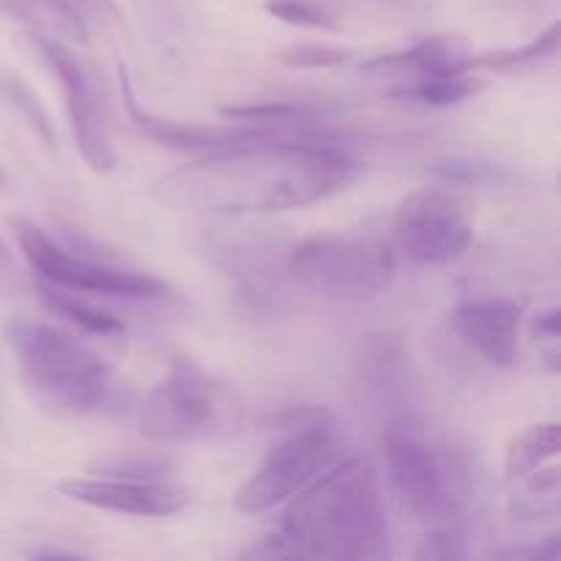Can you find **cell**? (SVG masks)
<instances>
[{
    "mask_svg": "<svg viewBox=\"0 0 561 561\" xmlns=\"http://www.w3.org/2000/svg\"><path fill=\"white\" fill-rule=\"evenodd\" d=\"M531 343H535L537 356H540V365L557 376L561 370V316L557 307L535 318V323H531Z\"/></svg>",
    "mask_w": 561,
    "mask_h": 561,
    "instance_id": "cell-26",
    "label": "cell"
},
{
    "mask_svg": "<svg viewBox=\"0 0 561 561\" xmlns=\"http://www.w3.org/2000/svg\"><path fill=\"white\" fill-rule=\"evenodd\" d=\"M559 38L561 25L553 22L537 38H531L524 47H510V49H491V53L469 55V69L471 71H496V75H507V71L526 69V66H537L542 60H551L559 53Z\"/></svg>",
    "mask_w": 561,
    "mask_h": 561,
    "instance_id": "cell-19",
    "label": "cell"
},
{
    "mask_svg": "<svg viewBox=\"0 0 561 561\" xmlns=\"http://www.w3.org/2000/svg\"><path fill=\"white\" fill-rule=\"evenodd\" d=\"M118 80H121V99H124L126 115H129L131 126L140 131L146 140L157 142V146L173 148V151H217V148L233 146V142L252 140V137L268 135L261 126H206V124H184V121L164 118V115L151 113L140 104L131 88L129 71L124 64H118Z\"/></svg>",
    "mask_w": 561,
    "mask_h": 561,
    "instance_id": "cell-13",
    "label": "cell"
},
{
    "mask_svg": "<svg viewBox=\"0 0 561 561\" xmlns=\"http://www.w3.org/2000/svg\"><path fill=\"white\" fill-rule=\"evenodd\" d=\"M27 44L38 58L44 60L55 80L60 82L66 96V115H69L71 137L77 142V151L82 153L88 168L93 173H110L115 168V153L110 146L107 126H104L102 102L93 88V80L88 77L85 66L64 47L60 38L44 36V33H31Z\"/></svg>",
    "mask_w": 561,
    "mask_h": 561,
    "instance_id": "cell-10",
    "label": "cell"
},
{
    "mask_svg": "<svg viewBox=\"0 0 561 561\" xmlns=\"http://www.w3.org/2000/svg\"><path fill=\"white\" fill-rule=\"evenodd\" d=\"M485 91V80L474 71H453V75H438L431 80L409 82V85L389 88L387 96L398 102L422 104V107H449L466 99H474L477 93Z\"/></svg>",
    "mask_w": 561,
    "mask_h": 561,
    "instance_id": "cell-18",
    "label": "cell"
},
{
    "mask_svg": "<svg viewBox=\"0 0 561 561\" xmlns=\"http://www.w3.org/2000/svg\"><path fill=\"white\" fill-rule=\"evenodd\" d=\"M354 370L370 392L383 400L405 398L409 392L411 359L405 340L394 332H373L359 340Z\"/></svg>",
    "mask_w": 561,
    "mask_h": 561,
    "instance_id": "cell-15",
    "label": "cell"
},
{
    "mask_svg": "<svg viewBox=\"0 0 561 561\" xmlns=\"http://www.w3.org/2000/svg\"><path fill=\"white\" fill-rule=\"evenodd\" d=\"M469 44L458 36H431L425 42L414 44L400 53L376 55L359 64L362 75L387 77L398 80V85L409 82L431 80L438 75H453V71H471L469 69Z\"/></svg>",
    "mask_w": 561,
    "mask_h": 561,
    "instance_id": "cell-14",
    "label": "cell"
},
{
    "mask_svg": "<svg viewBox=\"0 0 561 561\" xmlns=\"http://www.w3.org/2000/svg\"><path fill=\"white\" fill-rule=\"evenodd\" d=\"M27 394L55 416H85L110 394V367L96 351L47 323L16 318L5 329Z\"/></svg>",
    "mask_w": 561,
    "mask_h": 561,
    "instance_id": "cell-3",
    "label": "cell"
},
{
    "mask_svg": "<svg viewBox=\"0 0 561 561\" xmlns=\"http://www.w3.org/2000/svg\"><path fill=\"white\" fill-rule=\"evenodd\" d=\"M394 244L411 263L447 266L474 244V228L458 197L444 190H420L400 203Z\"/></svg>",
    "mask_w": 561,
    "mask_h": 561,
    "instance_id": "cell-9",
    "label": "cell"
},
{
    "mask_svg": "<svg viewBox=\"0 0 561 561\" xmlns=\"http://www.w3.org/2000/svg\"><path fill=\"white\" fill-rule=\"evenodd\" d=\"M420 559H460L463 557V540L460 529H433L422 540Z\"/></svg>",
    "mask_w": 561,
    "mask_h": 561,
    "instance_id": "cell-27",
    "label": "cell"
},
{
    "mask_svg": "<svg viewBox=\"0 0 561 561\" xmlns=\"http://www.w3.org/2000/svg\"><path fill=\"white\" fill-rule=\"evenodd\" d=\"M455 332L469 348H474L488 365L510 367L518 354L524 307L504 296L460 301L449 316Z\"/></svg>",
    "mask_w": 561,
    "mask_h": 561,
    "instance_id": "cell-12",
    "label": "cell"
},
{
    "mask_svg": "<svg viewBox=\"0 0 561 561\" xmlns=\"http://www.w3.org/2000/svg\"><path fill=\"white\" fill-rule=\"evenodd\" d=\"M559 551H561V542H559V535H551L548 540L542 542H535V546H515V548H504V551H499L496 557L499 559H510V561H524V559H559Z\"/></svg>",
    "mask_w": 561,
    "mask_h": 561,
    "instance_id": "cell-28",
    "label": "cell"
},
{
    "mask_svg": "<svg viewBox=\"0 0 561 561\" xmlns=\"http://www.w3.org/2000/svg\"><path fill=\"white\" fill-rule=\"evenodd\" d=\"M0 14L25 22L33 33L88 42L85 16L71 5V0H0Z\"/></svg>",
    "mask_w": 561,
    "mask_h": 561,
    "instance_id": "cell-16",
    "label": "cell"
},
{
    "mask_svg": "<svg viewBox=\"0 0 561 561\" xmlns=\"http://www.w3.org/2000/svg\"><path fill=\"white\" fill-rule=\"evenodd\" d=\"M274 58L294 69H332L343 66L354 58V53L345 47H332V44H290L274 53Z\"/></svg>",
    "mask_w": 561,
    "mask_h": 561,
    "instance_id": "cell-25",
    "label": "cell"
},
{
    "mask_svg": "<svg viewBox=\"0 0 561 561\" xmlns=\"http://www.w3.org/2000/svg\"><path fill=\"white\" fill-rule=\"evenodd\" d=\"M279 433L283 438L274 444L261 469L233 496V507L241 515H263L285 504L316 477L332 469L343 453V438L329 409H290L279 422Z\"/></svg>",
    "mask_w": 561,
    "mask_h": 561,
    "instance_id": "cell-4",
    "label": "cell"
},
{
    "mask_svg": "<svg viewBox=\"0 0 561 561\" xmlns=\"http://www.w3.org/2000/svg\"><path fill=\"white\" fill-rule=\"evenodd\" d=\"M561 453V427L557 422H535L524 427L518 436H513L504 458V474L507 482L542 469L548 463H557Z\"/></svg>",
    "mask_w": 561,
    "mask_h": 561,
    "instance_id": "cell-17",
    "label": "cell"
},
{
    "mask_svg": "<svg viewBox=\"0 0 561 561\" xmlns=\"http://www.w3.org/2000/svg\"><path fill=\"white\" fill-rule=\"evenodd\" d=\"M427 175L438 184L447 186H493L504 184L510 179L507 168L493 162H482V159H466V157H449L438 159L427 168Z\"/></svg>",
    "mask_w": 561,
    "mask_h": 561,
    "instance_id": "cell-23",
    "label": "cell"
},
{
    "mask_svg": "<svg viewBox=\"0 0 561 561\" xmlns=\"http://www.w3.org/2000/svg\"><path fill=\"white\" fill-rule=\"evenodd\" d=\"M9 225L14 230L16 244H20L27 266L42 277V283L53 285V288L113 296V299H157L168 290V285L153 277V274L93 263L80 257L77 252L64 250L31 219L11 217Z\"/></svg>",
    "mask_w": 561,
    "mask_h": 561,
    "instance_id": "cell-7",
    "label": "cell"
},
{
    "mask_svg": "<svg viewBox=\"0 0 561 561\" xmlns=\"http://www.w3.org/2000/svg\"><path fill=\"white\" fill-rule=\"evenodd\" d=\"M219 389L190 359H175L168 376L140 405V433L148 442L179 444L208 436L219 425Z\"/></svg>",
    "mask_w": 561,
    "mask_h": 561,
    "instance_id": "cell-8",
    "label": "cell"
},
{
    "mask_svg": "<svg viewBox=\"0 0 561 561\" xmlns=\"http://www.w3.org/2000/svg\"><path fill=\"white\" fill-rule=\"evenodd\" d=\"M263 9L279 22L312 31L337 33L343 31V16L332 0H266Z\"/></svg>",
    "mask_w": 561,
    "mask_h": 561,
    "instance_id": "cell-22",
    "label": "cell"
},
{
    "mask_svg": "<svg viewBox=\"0 0 561 561\" xmlns=\"http://www.w3.org/2000/svg\"><path fill=\"white\" fill-rule=\"evenodd\" d=\"M27 557H33V559H77V553L60 551V548H33Z\"/></svg>",
    "mask_w": 561,
    "mask_h": 561,
    "instance_id": "cell-30",
    "label": "cell"
},
{
    "mask_svg": "<svg viewBox=\"0 0 561 561\" xmlns=\"http://www.w3.org/2000/svg\"><path fill=\"white\" fill-rule=\"evenodd\" d=\"M3 181H5V175H3V170H0V186H3Z\"/></svg>",
    "mask_w": 561,
    "mask_h": 561,
    "instance_id": "cell-31",
    "label": "cell"
},
{
    "mask_svg": "<svg viewBox=\"0 0 561 561\" xmlns=\"http://www.w3.org/2000/svg\"><path fill=\"white\" fill-rule=\"evenodd\" d=\"M38 290H42V301L47 305L49 312L66 318V321H71L75 327H80L82 332L102 334V337L126 332V327L121 318L110 316V312L99 310V307H93V305H85L82 299H75V296H69V290L53 288V285H47V283L38 285Z\"/></svg>",
    "mask_w": 561,
    "mask_h": 561,
    "instance_id": "cell-21",
    "label": "cell"
},
{
    "mask_svg": "<svg viewBox=\"0 0 561 561\" xmlns=\"http://www.w3.org/2000/svg\"><path fill=\"white\" fill-rule=\"evenodd\" d=\"M290 277L337 301H370L392 285L394 252L381 241L310 236L288 252Z\"/></svg>",
    "mask_w": 561,
    "mask_h": 561,
    "instance_id": "cell-5",
    "label": "cell"
},
{
    "mask_svg": "<svg viewBox=\"0 0 561 561\" xmlns=\"http://www.w3.org/2000/svg\"><path fill=\"white\" fill-rule=\"evenodd\" d=\"M279 537L294 557L332 561L389 559L381 482L367 458L337 460L288 499Z\"/></svg>",
    "mask_w": 561,
    "mask_h": 561,
    "instance_id": "cell-2",
    "label": "cell"
},
{
    "mask_svg": "<svg viewBox=\"0 0 561 561\" xmlns=\"http://www.w3.org/2000/svg\"><path fill=\"white\" fill-rule=\"evenodd\" d=\"M219 113L230 121H239L247 126H305L316 124L321 118V110L305 102H247V104H225Z\"/></svg>",
    "mask_w": 561,
    "mask_h": 561,
    "instance_id": "cell-20",
    "label": "cell"
},
{
    "mask_svg": "<svg viewBox=\"0 0 561 561\" xmlns=\"http://www.w3.org/2000/svg\"><path fill=\"white\" fill-rule=\"evenodd\" d=\"M383 458L389 480L405 507L433 529H460V504L453 471L416 433L411 420H392L383 431Z\"/></svg>",
    "mask_w": 561,
    "mask_h": 561,
    "instance_id": "cell-6",
    "label": "cell"
},
{
    "mask_svg": "<svg viewBox=\"0 0 561 561\" xmlns=\"http://www.w3.org/2000/svg\"><path fill=\"white\" fill-rule=\"evenodd\" d=\"M55 488L71 502L131 518H173L190 504L186 491L153 477H69Z\"/></svg>",
    "mask_w": 561,
    "mask_h": 561,
    "instance_id": "cell-11",
    "label": "cell"
},
{
    "mask_svg": "<svg viewBox=\"0 0 561 561\" xmlns=\"http://www.w3.org/2000/svg\"><path fill=\"white\" fill-rule=\"evenodd\" d=\"M359 162L327 142L268 135L206 151L162 175V206L195 214H272L316 206L354 184Z\"/></svg>",
    "mask_w": 561,
    "mask_h": 561,
    "instance_id": "cell-1",
    "label": "cell"
},
{
    "mask_svg": "<svg viewBox=\"0 0 561 561\" xmlns=\"http://www.w3.org/2000/svg\"><path fill=\"white\" fill-rule=\"evenodd\" d=\"M0 96L11 104L14 110H20L22 118L31 124V129L47 142L49 148L55 146V135H53V124H49V115L44 113V107L38 104L36 93L20 80V77H3L0 80Z\"/></svg>",
    "mask_w": 561,
    "mask_h": 561,
    "instance_id": "cell-24",
    "label": "cell"
},
{
    "mask_svg": "<svg viewBox=\"0 0 561 561\" xmlns=\"http://www.w3.org/2000/svg\"><path fill=\"white\" fill-rule=\"evenodd\" d=\"M11 279H14V257H11V250L0 236V285L11 283Z\"/></svg>",
    "mask_w": 561,
    "mask_h": 561,
    "instance_id": "cell-29",
    "label": "cell"
}]
</instances>
